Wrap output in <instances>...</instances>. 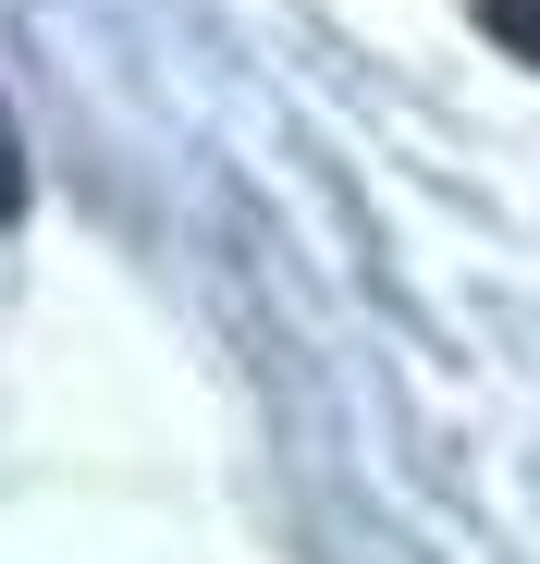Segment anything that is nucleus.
Segmentation results:
<instances>
[{"label": "nucleus", "mask_w": 540, "mask_h": 564, "mask_svg": "<svg viewBox=\"0 0 540 564\" xmlns=\"http://www.w3.org/2000/svg\"><path fill=\"white\" fill-rule=\"evenodd\" d=\"M492 37H504L516 62H540V0H492Z\"/></svg>", "instance_id": "f257e3e1"}, {"label": "nucleus", "mask_w": 540, "mask_h": 564, "mask_svg": "<svg viewBox=\"0 0 540 564\" xmlns=\"http://www.w3.org/2000/svg\"><path fill=\"white\" fill-rule=\"evenodd\" d=\"M25 209V148H13V111H0V221Z\"/></svg>", "instance_id": "f03ea898"}]
</instances>
